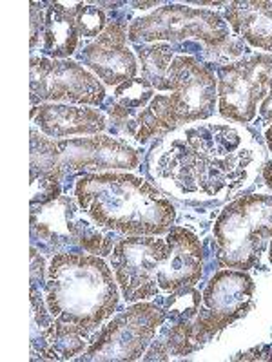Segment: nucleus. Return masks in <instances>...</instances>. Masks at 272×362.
<instances>
[{
	"instance_id": "1",
	"label": "nucleus",
	"mask_w": 272,
	"mask_h": 362,
	"mask_svg": "<svg viewBox=\"0 0 272 362\" xmlns=\"http://www.w3.org/2000/svg\"><path fill=\"white\" fill-rule=\"evenodd\" d=\"M264 160L251 132L229 124H198L164 136L151 170L158 185L176 198L220 202L249 185Z\"/></svg>"
},
{
	"instance_id": "2",
	"label": "nucleus",
	"mask_w": 272,
	"mask_h": 362,
	"mask_svg": "<svg viewBox=\"0 0 272 362\" xmlns=\"http://www.w3.org/2000/svg\"><path fill=\"white\" fill-rule=\"evenodd\" d=\"M74 196L96 225L120 234H167L176 221L173 203L132 174H87L76 181Z\"/></svg>"
},
{
	"instance_id": "3",
	"label": "nucleus",
	"mask_w": 272,
	"mask_h": 362,
	"mask_svg": "<svg viewBox=\"0 0 272 362\" xmlns=\"http://www.w3.org/2000/svg\"><path fill=\"white\" fill-rule=\"evenodd\" d=\"M98 255L57 254L47 267L45 305L57 322L95 334L118 306V286Z\"/></svg>"
},
{
	"instance_id": "4",
	"label": "nucleus",
	"mask_w": 272,
	"mask_h": 362,
	"mask_svg": "<svg viewBox=\"0 0 272 362\" xmlns=\"http://www.w3.org/2000/svg\"><path fill=\"white\" fill-rule=\"evenodd\" d=\"M140 153L125 140L106 134L74 140H50L31 129V169L58 180L73 174L138 169Z\"/></svg>"
},
{
	"instance_id": "5",
	"label": "nucleus",
	"mask_w": 272,
	"mask_h": 362,
	"mask_svg": "<svg viewBox=\"0 0 272 362\" xmlns=\"http://www.w3.org/2000/svg\"><path fill=\"white\" fill-rule=\"evenodd\" d=\"M212 235L223 268H254L272 238V196L252 194L229 203L215 221Z\"/></svg>"
},
{
	"instance_id": "6",
	"label": "nucleus",
	"mask_w": 272,
	"mask_h": 362,
	"mask_svg": "<svg viewBox=\"0 0 272 362\" xmlns=\"http://www.w3.org/2000/svg\"><path fill=\"white\" fill-rule=\"evenodd\" d=\"M229 38V25L222 15L180 4L158 8L129 25V40L136 45L158 44L164 40L171 44L198 40L205 47H222Z\"/></svg>"
},
{
	"instance_id": "7",
	"label": "nucleus",
	"mask_w": 272,
	"mask_h": 362,
	"mask_svg": "<svg viewBox=\"0 0 272 362\" xmlns=\"http://www.w3.org/2000/svg\"><path fill=\"white\" fill-rule=\"evenodd\" d=\"M165 319L167 315L158 305L138 303L118 313L96 335L80 361H138Z\"/></svg>"
},
{
	"instance_id": "8",
	"label": "nucleus",
	"mask_w": 272,
	"mask_h": 362,
	"mask_svg": "<svg viewBox=\"0 0 272 362\" xmlns=\"http://www.w3.org/2000/svg\"><path fill=\"white\" fill-rule=\"evenodd\" d=\"M220 115L236 124H249L258 103L272 93V54H252L218 67Z\"/></svg>"
},
{
	"instance_id": "9",
	"label": "nucleus",
	"mask_w": 272,
	"mask_h": 362,
	"mask_svg": "<svg viewBox=\"0 0 272 362\" xmlns=\"http://www.w3.org/2000/svg\"><path fill=\"white\" fill-rule=\"evenodd\" d=\"M31 105L40 102H71L82 105H100L106 89L96 76L69 60L31 57Z\"/></svg>"
},
{
	"instance_id": "10",
	"label": "nucleus",
	"mask_w": 272,
	"mask_h": 362,
	"mask_svg": "<svg viewBox=\"0 0 272 362\" xmlns=\"http://www.w3.org/2000/svg\"><path fill=\"white\" fill-rule=\"evenodd\" d=\"M165 247V239L151 235H131L115 245L111 264L120 292L128 303H138L160 292L157 274Z\"/></svg>"
},
{
	"instance_id": "11",
	"label": "nucleus",
	"mask_w": 272,
	"mask_h": 362,
	"mask_svg": "<svg viewBox=\"0 0 272 362\" xmlns=\"http://www.w3.org/2000/svg\"><path fill=\"white\" fill-rule=\"evenodd\" d=\"M171 109L178 125L193 124L215 115L218 78L215 71L189 54L174 57L167 71Z\"/></svg>"
},
{
	"instance_id": "12",
	"label": "nucleus",
	"mask_w": 272,
	"mask_h": 362,
	"mask_svg": "<svg viewBox=\"0 0 272 362\" xmlns=\"http://www.w3.org/2000/svg\"><path fill=\"white\" fill-rule=\"evenodd\" d=\"M128 25L122 21L109 22L96 40L79 53L80 62L86 64L108 86H122L136 76V58L128 47Z\"/></svg>"
},
{
	"instance_id": "13",
	"label": "nucleus",
	"mask_w": 272,
	"mask_h": 362,
	"mask_svg": "<svg viewBox=\"0 0 272 362\" xmlns=\"http://www.w3.org/2000/svg\"><path fill=\"white\" fill-rule=\"evenodd\" d=\"M165 243V255L157 274L160 290L176 292L194 286L203 276V248L198 235L183 226H173Z\"/></svg>"
},
{
	"instance_id": "14",
	"label": "nucleus",
	"mask_w": 272,
	"mask_h": 362,
	"mask_svg": "<svg viewBox=\"0 0 272 362\" xmlns=\"http://www.w3.org/2000/svg\"><path fill=\"white\" fill-rule=\"evenodd\" d=\"M254 290V281L245 274V270H236V268L222 270L207 283L203 290V308L215 317L223 328H227L247 315Z\"/></svg>"
},
{
	"instance_id": "15",
	"label": "nucleus",
	"mask_w": 272,
	"mask_h": 362,
	"mask_svg": "<svg viewBox=\"0 0 272 362\" xmlns=\"http://www.w3.org/2000/svg\"><path fill=\"white\" fill-rule=\"evenodd\" d=\"M33 122L40 129V132L50 138L95 136L108 129V119L96 109L57 105V103L40 105Z\"/></svg>"
},
{
	"instance_id": "16",
	"label": "nucleus",
	"mask_w": 272,
	"mask_h": 362,
	"mask_svg": "<svg viewBox=\"0 0 272 362\" xmlns=\"http://www.w3.org/2000/svg\"><path fill=\"white\" fill-rule=\"evenodd\" d=\"M225 21L242 40L272 53V2H231L225 8Z\"/></svg>"
},
{
	"instance_id": "17",
	"label": "nucleus",
	"mask_w": 272,
	"mask_h": 362,
	"mask_svg": "<svg viewBox=\"0 0 272 362\" xmlns=\"http://www.w3.org/2000/svg\"><path fill=\"white\" fill-rule=\"evenodd\" d=\"M73 203L74 202L69 196H60L47 205L31 206L33 243L40 241V248H47L51 252L62 250L69 245H76L69 232V226H67V218H69Z\"/></svg>"
},
{
	"instance_id": "18",
	"label": "nucleus",
	"mask_w": 272,
	"mask_h": 362,
	"mask_svg": "<svg viewBox=\"0 0 272 362\" xmlns=\"http://www.w3.org/2000/svg\"><path fill=\"white\" fill-rule=\"evenodd\" d=\"M79 29L74 22V8L64 4H50L45 8V25L42 51L53 60L67 58L76 51L79 45Z\"/></svg>"
},
{
	"instance_id": "19",
	"label": "nucleus",
	"mask_w": 272,
	"mask_h": 362,
	"mask_svg": "<svg viewBox=\"0 0 272 362\" xmlns=\"http://www.w3.org/2000/svg\"><path fill=\"white\" fill-rule=\"evenodd\" d=\"M180 127L171 109L169 96L157 95L147 107L136 112L124 127V134L135 138L138 144H147L157 138H164Z\"/></svg>"
},
{
	"instance_id": "20",
	"label": "nucleus",
	"mask_w": 272,
	"mask_h": 362,
	"mask_svg": "<svg viewBox=\"0 0 272 362\" xmlns=\"http://www.w3.org/2000/svg\"><path fill=\"white\" fill-rule=\"evenodd\" d=\"M200 348L202 344L194 335L193 322L178 321L169 328L162 329L160 337L149 348L144 361H174L187 357Z\"/></svg>"
},
{
	"instance_id": "21",
	"label": "nucleus",
	"mask_w": 272,
	"mask_h": 362,
	"mask_svg": "<svg viewBox=\"0 0 272 362\" xmlns=\"http://www.w3.org/2000/svg\"><path fill=\"white\" fill-rule=\"evenodd\" d=\"M67 226H69V232L73 235L76 247L84 248L86 252L91 254H96L100 257H106L113 252L115 248V238L111 234H106L103 226L96 225L93 219H86L80 214L79 206L74 205L69 210V218H67Z\"/></svg>"
},
{
	"instance_id": "22",
	"label": "nucleus",
	"mask_w": 272,
	"mask_h": 362,
	"mask_svg": "<svg viewBox=\"0 0 272 362\" xmlns=\"http://www.w3.org/2000/svg\"><path fill=\"white\" fill-rule=\"evenodd\" d=\"M57 337V319L42 299L40 290L31 288V358L47 361V351Z\"/></svg>"
},
{
	"instance_id": "23",
	"label": "nucleus",
	"mask_w": 272,
	"mask_h": 362,
	"mask_svg": "<svg viewBox=\"0 0 272 362\" xmlns=\"http://www.w3.org/2000/svg\"><path fill=\"white\" fill-rule=\"evenodd\" d=\"M138 51V60L142 66V78L147 80L154 89L169 90L167 71L174 60L173 44H138L135 45Z\"/></svg>"
},
{
	"instance_id": "24",
	"label": "nucleus",
	"mask_w": 272,
	"mask_h": 362,
	"mask_svg": "<svg viewBox=\"0 0 272 362\" xmlns=\"http://www.w3.org/2000/svg\"><path fill=\"white\" fill-rule=\"evenodd\" d=\"M154 98V87L145 78H132L116 87L115 95L109 100L111 103L118 105L120 109H125L131 115L140 112L147 107L151 100Z\"/></svg>"
},
{
	"instance_id": "25",
	"label": "nucleus",
	"mask_w": 272,
	"mask_h": 362,
	"mask_svg": "<svg viewBox=\"0 0 272 362\" xmlns=\"http://www.w3.org/2000/svg\"><path fill=\"white\" fill-rule=\"evenodd\" d=\"M91 334L74 326L57 322V337L47 351V361H69L86 350Z\"/></svg>"
},
{
	"instance_id": "26",
	"label": "nucleus",
	"mask_w": 272,
	"mask_h": 362,
	"mask_svg": "<svg viewBox=\"0 0 272 362\" xmlns=\"http://www.w3.org/2000/svg\"><path fill=\"white\" fill-rule=\"evenodd\" d=\"M202 303V293L194 286H187V288L171 292V296L164 303V312L173 322L191 321L200 312Z\"/></svg>"
},
{
	"instance_id": "27",
	"label": "nucleus",
	"mask_w": 272,
	"mask_h": 362,
	"mask_svg": "<svg viewBox=\"0 0 272 362\" xmlns=\"http://www.w3.org/2000/svg\"><path fill=\"white\" fill-rule=\"evenodd\" d=\"M200 51H202L200 53V57H202L200 62H203L205 66L207 62H215L218 67H223L229 66V64L239 62V58H244L249 53V47L244 44L242 38L231 35V38L222 47H205L203 45Z\"/></svg>"
},
{
	"instance_id": "28",
	"label": "nucleus",
	"mask_w": 272,
	"mask_h": 362,
	"mask_svg": "<svg viewBox=\"0 0 272 362\" xmlns=\"http://www.w3.org/2000/svg\"><path fill=\"white\" fill-rule=\"evenodd\" d=\"M74 22H76V29H79L80 37L84 38L100 37L103 33V29L108 28L109 24L106 13L91 4L74 6Z\"/></svg>"
},
{
	"instance_id": "29",
	"label": "nucleus",
	"mask_w": 272,
	"mask_h": 362,
	"mask_svg": "<svg viewBox=\"0 0 272 362\" xmlns=\"http://www.w3.org/2000/svg\"><path fill=\"white\" fill-rule=\"evenodd\" d=\"M29 180H31V206L47 205L60 198L62 185L57 176L29 170Z\"/></svg>"
},
{
	"instance_id": "30",
	"label": "nucleus",
	"mask_w": 272,
	"mask_h": 362,
	"mask_svg": "<svg viewBox=\"0 0 272 362\" xmlns=\"http://www.w3.org/2000/svg\"><path fill=\"white\" fill-rule=\"evenodd\" d=\"M31 51H35L44 40V25H45V13L42 11V6L38 2H31Z\"/></svg>"
},
{
	"instance_id": "31",
	"label": "nucleus",
	"mask_w": 272,
	"mask_h": 362,
	"mask_svg": "<svg viewBox=\"0 0 272 362\" xmlns=\"http://www.w3.org/2000/svg\"><path fill=\"white\" fill-rule=\"evenodd\" d=\"M47 284V268H45L44 257L38 254L37 247L31 248V288L44 290Z\"/></svg>"
},
{
	"instance_id": "32",
	"label": "nucleus",
	"mask_w": 272,
	"mask_h": 362,
	"mask_svg": "<svg viewBox=\"0 0 272 362\" xmlns=\"http://www.w3.org/2000/svg\"><path fill=\"white\" fill-rule=\"evenodd\" d=\"M234 361H272V354L267 346H260V348H254L251 351L236 355Z\"/></svg>"
},
{
	"instance_id": "33",
	"label": "nucleus",
	"mask_w": 272,
	"mask_h": 362,
	"mask_svg": "<svg viewBox=\"0 0 272 362\" xmlns=\"http://www.w3.org/2000/svg\"><path fill=\"white\" fill-rule=\"evenodd\" d=\"M260 115L261 118L267 119V122H272V93L264 100V102H261Z\"/></svg>"
},
{
	"instance_id": "34",
	"label": "nucleus",
	"mask_w": 272,
	"mask_h": 362,
	"mask_svg": "<svg viewBox=\"0 0 272 362\" xmlns=\"http://www.w3.org/2000/svg\"><path fill=\"white\" fill-rule=\"evenodd\" d=\"M261 174H264V180H265V185L272 190V160L267 161V163L261 167Z\"/></svg>"
},
{
	"instance_id": "35",
	"label": "nucleus",
	"mask_w": 272,
	"mask_h": 362,
	"mask_svg": "<svg viewBox=\"0 0 272 362\" xmlns=\"http://www.w3.org/2000/svg\"><path fill=\"white\" fill-rule=\"evenodd\" d=\"M265 141H267L268 151H271V153H272V125L267 129V131H265Z\"/></svg>"
},
{
	"instance_id": "36",
	"label": "nucleus",
	"mask_w": 272,
	"mask_h": 362,
	"mask_svg": "<svg viewBox=\"0 0 272 362\" xmlns=\"http://www.w3.org/2000/svg\"><path fill=\"white\" fill-rule=\"evenodd\" d=\"M132 6H136L138 9H147L149 6H157V2H151V4H145V2H144V4H140V2H135Z\"/></svg>"
},
{
	"instance_id": "37",
	"label": "nucleus",
	"mask_w": 272,
	"mask_h": 362,
	"mask_svg": "<svg viewBox=\"0 0 272 362\" xmlns=\"http://www.w3.org/2000/svg\"><path fill=\"white\" fill-rule=\"evenodd\" d=\"M268 261H271L272 264V241H271V247H268Z\"/></svg>"
}]
</instances>
